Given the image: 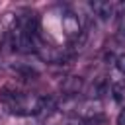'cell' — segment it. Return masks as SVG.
I'll return each mask as SVG.
<instances>
[{
	"label": "cell",
	"mask_w": 125,
	"mask_h": 125,
	"mask_svg": "<svg viewBox=\"0 0 125 125\" xmlns=\"http://www.w3.org/2000/svg\"><path fill=\"white\" fill-rule=\"evenodd\" d=\"M117 35L121 41H125V14L119 16V23H117Z\"/></svg>",
	"instance_id": "9c48e42d"
},
{
	"label": "cell",
	"mask_w": 125,
	"mask_h": 125,
	"mask_svg": "<svg viewBox=\"0 0 125 125\" xmlns=\"http://www.w3.org/2000/svg\"><path fill=\"white\" fill-rule=\"evenodd\" d=\"M78 113H80L86 121L98 119V117H102V104H100L98 100H88V102H84V104L80 105Z\"/></svg>",
	"instance_id": "277c9868"
},
{
	"label": "cell",
	"mask_w": 125,
	"mask_h": 125,
	"mask_svg": "<svg viewBox=\"0 0 125 125\" xmlns=\"http://www.w3.org/2000/svg\"><path fill=\"white\" fill-rule=\"evenodd\" d=\"M82 86H84V82L80 76H66L61 84V92H62V96H76L82 90Z\"/></svg>",
	"instance_id": "5b68a950"
},
{
	"label": "cell",
	"mask_w": 125,
	"mask_h": 125,
	"mask_svg": "<svg viewBox=\"0 0 125 125\" xmlns=\"http://www.w3.org/2000/svg\"><path fill=\"white\" fill-rule=\"evenodd\" d=\"M117 125H125V107H121V111L117 115Z\"/></svg>",
	"instance_id": "30bf717a"
},
{
	"label": "cell",
	"mask_w": 125,
	"mask_h": 125,
	"mask_svg": "<svg viewBox=\"0 0 125 125\" xmlns=\"http://www.w3.org/2000/svg\"><path fill=\"white\" fill-rule=\"evenodd\" d=\"M90 10L94 12V16H96V18H100L102 21H105V20H109V18H113V16H115L117 6H115V4H111V2L94 0V2H90Z\"/></svg>",
	"instance_id": "3957f363"
},
{
	"label": "cell",
	"mask_w": 125,
	"mask_h": 125,
	"mask_svg": "<svg viewBox=\"0 0 125 125\" xmlns=\"http://www.w3.org/2000/svg\"><path fill=\"white\" fill-rule=\"evenodd\" d=\"M111 96L119 107H125V80H117L111 84Z\"/></svg>",
	"instance_id": "8992f818"
},
{
	"label": "cell",
	"mask_w": 125,
	"mask_h": 125,
	"mask_svg": "<svg viewBox=\"0 0 125 125\" xmlns=\"http://www.w3.org/2000/svg\"><path fill=\"white\" fill-rule=\"evenodd\" d=\"M0 102L4 109L12 115H33L39 111L41 98L27 94V92H20L12 86H4L0 90Z\"/></svg>",
	"instance_id": "6da1fadb"
},
{
	"label": "cell",
	"mask_w": 125,
	"mask_h": 125,
	"mask_svg": "<svg viewBox=\"0 0 125 125\" xmlns=\"http://www.w3.org/2000/svg\"><path fill=\"white\" fill-rule=\"evenodd\" d=\"M115 66H117V70L121 74H125V53H119L115 57Z\"/></svg>",
	"instance_id": "ba28073f"
},
{
	"label": "cell",
	"mask_w": 125,
	"mask_h": 125,
	"mask_svg": "<svg viewBox=\"0 0 125 125\" xmlns=\"http://www.w3.org/2000/svg\"><path fill=\"white\" fill-rule=\"evenodd\" d=\"M62 31L66 33V37L70 41H76L78 37H84L80 18L72 10H64V14H62Z\"/></svg>",
	"instance_id": "7a4b0ae2"
},
{
	"label": "cell",
	"mask_w": 125,
	"mask_h": 125,
	"mask_svg": "<svg viewBox=\"0 0 125 125\" xmlns=\"http://www.w3.org/2000/svg\"><path fill=\"white\" fill-rule=\"evenodd\" d=\"M12 70H14L18 76H21V78H31V80H33V78L39 76V72H37L33 66H29V64H21V62H20V64H12Z\"/></svg>",
	"instance_id": "52a82bcc"
}]
</instances>
